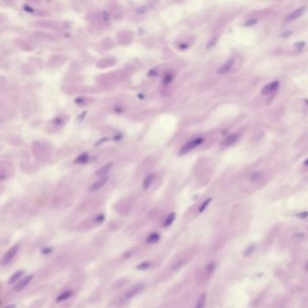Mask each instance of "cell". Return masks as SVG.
I'll return each instance as SVG.
<instances>
[{
	"instance_id": "cell-1",
	"label": "cell",
	"mask_w": 308,
	"mask_h": 308,
	"mask_svg": "<svg viewBox=\"0 0 308 308\" xmlns=\"http://www.w3.org/2000/svg\"><path fill=\"white\" fill-rule=\"evenodd\" d=\"M19 249H20V245L19 244L14 245L10 249H8V251L5 254V256L3 257V258L1 260L2 265H6V264H8L14 257H16V255L19 251Z\"/></svg>"
},
{
	"instance_id": "cell-2",
	"label": "cell",
	"mask_w": 308,
	"mask_h": 308,
	"mask_svg": "<svg viewBox=\"0 0 308 308\" xmlns=\"http://www.w3.org/2000/svg\"><path fill=\"white\" fill-rule=\"evenodd\" d=\"M202 141H203V139L201 137H200V138H196L194 141H191L188 144L184 145L183 148H181V150H180V155H184V154L188 153L189 151H191L192 149L197 148L198 145H200L202 143Z\"/></svg>"
},
{
	"instance_id": "cell-3",
	"label": "cell",
	"mask_w": 308,
	"mask_h": 308,
	"mask_svg": "<svg viewBox=\"0 0 308 308\" xmlns=\"http://www.w3.org/2000/svg\"><path fill=\"white\" fill-rule=\"evenodd\" d=\"M144 288V286L143 285H137L133 287H131L129 290H127L126 292V294L124 296V298L126 300H129L131 298H133L134 296H136L137 295H138L139 293L143 290Z\"/></svg>"
},
{
	"instance_id": "cell-4",
	"label": "cell",
	"mask_w": 308,
	"mask_h": 308,
	"mask_svg": "<svg viewBox=\"0 0 308 308\" xmlns=\"http://www.w3.org/2000/svg\"><path fill=\"white\" fill-rule=\"evenodd\" d=\"M305 9L306 7L305 6H300L298 7L296 10H295L293 13H291L289 16L286 17V21L287 22H291V21H294V20H296L298 19L299 17H301L303 16V14L305 12Z\"/></svg>"
},
{
	"instance_id": "cell-5",
	"label": "cell",
	"mask_w": 308,
	"mask_h": 308,
	"mask_svg": "<svg viewBox=\"0 0 308 308\" xmlns=\"http://www.w3.org/2000/svg\"><path fill=\"white\" fill-rule=\"evenodd\" d=\"M34 276L33 275H30V276H24L23 279H21L17 285L16 286H14V290L16 291H22L24 288L26 287V286L31 282V280L33 279Z\"/></svg>"
},
{
	"instance_id": "cell-6",
	"label": "cell",
	"mask_w": 308,
	"mask_h": 308,
	"mask_svg": "<svg viewBox=\"0 0 308 308\" xmlns=\"http://www.w3.org/2000/svg\"><path fill=\"white\" fill-rule=\"evenodd\" d=\"M234 64V59L233 58H230V59H229L227 62H225L221 67H219L218 69V73L219 74H225V73H227L233 66Z\"/></svg>"
},
{
	"instance_id": "cell-7",
	"label": "cell",
	"mask_w": 308,
	"mask_h": 308,
	"mask_svg": "<svg viewBox=\"0 0 308 308\" xmlns=\"http://www.w3.org/2000/svg\"><path fill=\"white\" fill-rule=\"evenodd\" d=\"M108 180H109V177H107V176L100 178L99 181L95 182L94 184H92L89 187V191H90V192H96V191L99 190L102 186H103L108 182Z\"/></svg>"
},
{
	"instance_id": "cell-8",
	"label": "cell",
	"mask_w": 308,
	"mask_h": 308,
	"mask_svg": "<svg viewBox=\"0 0 308 308\" xmlns=\"http://www.w3.org/2000/svg\"><path fill=\"white\" fill-rule=\"evenodd\" d=\"M278 86H279V82H278V81H273V82H271V83H269V84H268V85H266L265 87H264L262 89L261 92L264 95H265V94H270V93L274 92L277 89Z\"/></svg>"
},
{
	"instance_id": "cell-9",
	"label": "cell",
	"mask_w": 308,
	"mask_h": 308,
	"mask_svg": "<svg viewBox=\"0 0 308 308\" xmlns=\"http://www.w3.org/2000/svg\"><path fill=\"white\" fill-rule=\"evenodd\" d=\"M112 166H113V163H109V164H107V165H105V166H102V167H100L99 170H97L96 171V173H95V174L97 175V176H99V177H105L106 176V174L109 172V170L111 169V167H112Z\"/></svg>"
},
{
	"instance_id": "cell-10",
	"label": "cell",
	"mask_w": 308,
	"mask_h": 308,
	"mask_svg": "<svg viewBox=\"0 0 308 308\" xmlns=\"http://www.w3.org/2000/svg\"><path fill=\"white\" fill-rule=\"evenodd\" d=\"M24 276V271L23 270H18L17 272H14L8 279V284L9 285H12L14 283H16V281L19 280L20 278Z\"/></svg>"
},
{
	"instance_id": "cell-11",
	"label": "cell",
	"mask_w": 308,
	"mask_h": 308,
	"mask_svg": "<svg viewBox=\"0 0 308 308\" xmlns=\"http://www.w3.org/2000/svg\"><path fill=\"white\" fill-rule=\"evenodd\" d=\"M239 139V135L238 134H232L229 137H227L225 138V140L223 141V145H230L233 143H235L237 140Z\"/></svg>"
},
{
	"instance_id": "cell-12",
	"label": "cell",
	"mask_w": 308,
	"mask_h": 308,
	"mask_svg": "<svg viewBox=\"0 0 308 308\" xmlns=\"http://www.w3.org/2000/svg\"><path fill=\"white\" fill-rule=\"evenodd\" d=\"M71 296H72V291H71V290L65 291V292L62 293V294H61L59 296H58V297L56 298V302H57V303H59V302L65 301V300L69 299V298H70Z\"/></svg>"
},
{
	"instance_id": "cell-13",
	"label": "cell",
	"mask_w": 308,
	"mask_h": 308,
	"mask_svg": "<svg viewBox=\"0 0 308 308\" xmlns=\"http://www.w3.org/2000/svg\"><path fill=\"white\" fill-rule=\"evenodd\" d=\"M174 219H175V213H174V212H171V213L166 217L165 222L163 223V226H164L165 228L170 227V226L173 224V221H174Z\"/></svg>"
},
{
	"instance_id": "cell-14",
	"label": "cell",
	"mask_w": 308,
	"mask_h": 308,
	"mask_svg": "<svg viewBox=\"0 0 308 308\" xmlns=\"http://www.w3.org/2000/svg\"><path fill=\"white\" fill-rule=\"evenodd\" d=\"M205 303H206V295L202 294L199 297V299H198L194 308H204L205 307Z\"/></svg>"
},
{
	"instance_id": "cell-15",
	"label": "cell",
	"mask_w": 308,
	"mask_h": 308,
	"mask_svg": "<svg viewBox=\"0 0 308 308\" xmlns=\"http://www.w3.org/2000/svg\"><path fill=\"white\" fill-rule=\"evenodd\" d=\"M88 160H89V155H88V154L84 153V154L81 155L80 156H78L74 160V163L75 164H85L88 162Z\"/></svg>"
},
{
	"instance_id": "cell-16",
	"label": "cell",
	"mask_w": 308,
	"mask_h": 308,
	"mask_svg": "<svg viewBox=\"0 0 308 308\" xmlns=\"http://www.w3.org/2000/svg\"><path fill=\"white\" fill-rule=\"evenodd\" d=\"M159 239H160L159 234H157V233H152V234H150V235L148 237V239H146V242L149 243V244H155V243H156V242L159 240Z\"/></svg>"
},
{
	"instance_id": "cell-17",
	"label": "cell",
	"mask_w": 308,
	"mask_h": 308,
	"mask_svg": "<svg viewBox=\"0 0 308 308\" xmlns=\"http://www.w3.org/2000/svg\"><path fill=\"white\" fill-rule=\"evenodd\" d=\"M153 180H154V175L153 174L148 175V176L144 180V182H143V188H144V190H146V189H148L150 187V185L153 183Z\"/></svg>"
},
{
	"instance_id": "cell-18",
	"label": "cell",
	"mask_w": 308,
	"mask_h": 308,
	"mask_svg": "<svg viewBox=\"0 0 308 308\" xmlns=\"http://www.w3.org/2000/svg\"><path fill=\"white\" fill-rule=\"evenodd\" d=\"M263 178V173L261 172H258V173H254L250 175L249 177V180L251 182H258L259 180H261Z\"/></svg>"
},
{
	"instance_id": "cell-19",
	"label": "cell",
	"mask_w": 308,
	"mask_h": 308,
	"mask_svg": "<svg viewBox=\"0 0 308 308\" xmlns=\"http://www.w3.org/2000/svg\"><path fill=\"white\" fill-rule=\"evenodd\" d=\"M211 201H212V198H209V199H207L206 201H204L202 202V204L201 205V207H200V209H199V212H202L205 209H206V208L208 207V205L210 204Z\"/></svg>"
},
{
	"instance_id": "cell-20",
	"label": "cell",
	"mask_w": 308,
	"mask_h": 308,
	"mask_svg": "<svg viewBox=\"0 0 308 308\" xmlns=\"http://www.w3.org/2000/svg\"><path fill=\"white\" fill-rule=\"evenodd\" d=\"M149 267H150V263H148V262H145V263H141V264H139V265L137 267V269H139V270H145V269H148Z\"/></svg>"
},
{
	"instance_id": "cell-21",
	"label": "cell",
	"mask_w": 308,
	"mask_h": 308,
	"mask_svg": "<svg viewBox=\"0 0 308 308\" xmlns=\"http://www.w3.org/2000/svg\"><path fill=\"white\" fill-rule=\"evenodd\" d=\"M254 249H255V245H251L250 247H248V248L246 249V251H245L244 255H245L246 257L249 256V255H250V254L254 251Z\"/></svg>"
},
{
	"instance_id": "cell-22",
	"label": "cell",
	"mask_w": 308,
	"mask_h": 308,
	"mask_svg": "<svg viewBox=\"0 0 308 308\" xmlns=\"http://www.w3.org/2000/svg\"><path fill=\"white\" fill-rule=\"evenodd\" d=\"M257 22H258L257 19H250V20H248V21L244 24V25H245V26H251V25L256 24Z\"/></svg>"
},
{
	"instance_id": "cell-23",
	"label": "cell",
	"mask_w": 308,
	"mask_h": 308,
	"mask_svg": "<svg viewBox=\"0 0 308 308\" xmlns=\"http://www.w3.org/2000/svg\"><path fill=\"white\" fill-rule=\"evenodd\" d=\"M86 115H87V111H83L82 113H81L79 116H78V118H77V121L80 123V122H81L84 119H85V117H86Z\"/></svg>"
},
{
	"instance_id": "cell-24",
	"label": "cell",
	"mask_w": 308,
	"mask_h": 308,
	"mask_svg": "<svg viewBox=\"0 0 308 308\" xmlns=\"http://www.w3.org/2000/svg\"><path fill=\"white\" fill-rule=\"evenodd\" d=\"M86 99V98L85 97H78V98H76L75 99H74V102H75V103H77V104H83L84 103V100Z\"/></svg>"
},
{
	"instance_id": "cell-25",
	"label": "cell",
	"mask_w": 308,
	"mask_h": 308,
	"mask_svg": "<svg viewBox=\"0 0 308 308\" xmlns=\"http://www.w3.org/2000/svg\"><path fill=\"white\" fill-rule=\"evenodd\" d=\"M305 45V42H296V47L297 48V50H302Z\"/></svg>"
},
{
	"instance_id": "cell-26",
	"label": "cell",
	"mask_w": 308,
	"mask_h": 308,
	"mask_svg": "<svg viewBox=\"0 0 308 308\" xmlns=\"http://www.w3.org/2000/svg\"><path fill=\"white\" fill-rule=\"evenodd\" d=\"M145 10H146V6H143L137 7V8L136 9V12H137V14H143V13L145 12Z\"/></svg>"
},
{
	"instance_id": "cell-27",
	"label": "cell",
	"mask_w": 308,
	"mask_h": 308,
	"mask_svg": "<svg viewBox=\"0 0 308 308\" xmlns=\"http://www.w3.org/2000/svg\"><path fill=\"white\" fill-rule=\"evenodd\" d=\"M95 221H96V222H98V223L102 222L104 221V215H102V214L98 215V216L96 217V219H95Z\"/></svg>"
},
{
	"instance_id": "cell-28",
	"label": "cell",
	"mask_w": 308,
	"mask_h": 308,
	"mask_svg": "<svg viewBox=\"0 0 308 308\" xmlns=\"http://www.w3.org/2000/svg\"><path fill=\"white\" fill-rule=\"evenodd\" d=\"M24 9L26 12H28V13H34V12H35L34 8H32V6H28V5H24Z\"/></svg>"
},
{
	"instance_id": "cell-29",
	"label": "cell",
	"mask_w": 308,
	"mask_h": 308,
	"mask_svg": "<svg viewBox=\"0 0 308 308\" xmlns=\"http://www.w3.org/2000/svg\"><path fill=\"white\" fill-rule=\"evenodd\" d=\"M296 217L299 219H305L307 217V212H300L296 214Z\"/></svg>"
},
{
	"instance_id": "cell-30",
	"label": "cell",
	"mask_w": 308,
	"mask_h": 308,
	"mask_svg": "<svg viewBox=\"0 0 308 308\" xmlns=\"http://www.w3.org/2000/svg\"><path fill=\"white\" fill-rule=\"evenodd\" d=\"M216 40H217V38L215 37H213L212 39V41H210L209 42V43H208V45H207V48H211L212 46H213L214 45H215V42H216Z\"/></svg>"
},
{
	"instance_id": "cell-31",
	"label": "cell",
	"mask_w": 308,
	"mask_h": 308,
	"mask_svg": "<svg viewBox=\"0 0 308 308\" xmlns=\"http://www.w3.org/2000/svg\"><path fill=\"white\" fill-rule=\"evenodd\" d=\"M292 34H293L292 31H286V32H284V33L281 35V37H283V38H287V37H289Z\"/></svg>"
},
{
	"instance_id": "cell-32",
	"label": "cell",
	"mask_w": 308,
	"mask_h": 308,
	"mask_svg": "<svg viewBox=\"0 0 308 308\" xmlns=\"http://www.w3.org/2000/svg\"><path fill=\"white\" fill-rule=\"evenodd\" d=\"M102 17H103V20L104 21H109V14L107 13V12H103V13H102Z\"/></svg>"
},
{
	"instance_id": "cell-33",
	"label": "cell",
	"mask_w": 308,
	"mask_h": 308,
	"mask_svg": "<svg viewBox=\"0 0 308 308\" xmlns=\"http://www.w3.org/2000/svg\"><path fill=\"white\" fill-rule=\"evenodd\" d=\"M52 250H53V249H52L51 248H45V249H43V250H42V253H43V254H48V253L52 252Z\"/></svg>"
},
{
	"instance_id": "cell-34",
	"label": "cell",
	"mask_w": 308,
	"mask_h": 308,
	"mask_svg": "<svg viewBox=\"0 0 308 308\" xmlns=\"http://www.w3.org/2000/svg\"><path fill=\"white\" fill-rule=\"evenodd\" d=\"M107 140H108V138H106V137H105V138H103V139H100V140H99V142H97L96 145L98 146V145H100L101 143H104V142H105V141H107Z\"/></svg>"
},
{
	"instance_id": "cell-35",
	"label": "cell",
	"mask_w": 308,
	"mask_h": 308,
	"mask_svg": "<svg viewBox=\"0 0 308 308\" xmlns=\"http://www.w3.org/2000/svg\"><path fill=\"white\" fill-rule=\"evenodd\" d=\"M295 237H301V238H303V237H304V233H297V234H296V235H295Z\"/></svg>"
},
{
	"instance_id": "cell-36",
	"label": "cell",
	"mask_w": 308,
	"mask_h": 308,
	"mask_svg": "<svg viewBox=\"0 0 308 308\" xmlns=\"http://www.w3.org/2000/svg\"><path fill=\"white\" fill-rule=\"evenodd\" d=\"M6 308H16V305H14V304H9Z\"/></svg>"
},
{
	"instance_id": "cell-37",
	"label": "cell",
	"mask_w": 308,
	"mask_h": 308,
	"mask_svg": "<svg viewBox=\"0 0 308 308\" xmlns=\"http://www.w3.org/2000/svg\"><path fill=\"white\" fill-rule=\"evenodd\" d=\"M304 166H307V160H305V161H304Z\"/></svg>"
},
{
	"instance_id": "cell-38",
	"label": "cell",
	"mask_w": 308,
	"mask_h": 308,
	"mask_svg": "<svg viewBox=\"0 0 308 308\" xmlns=\"http://www.w3.org/2000/svg\"><path fill=\"white\" fill-rule=\"evenodd\" d=\"M0 304H1V302H0Z\"/></svg>"
}]
</instances>
